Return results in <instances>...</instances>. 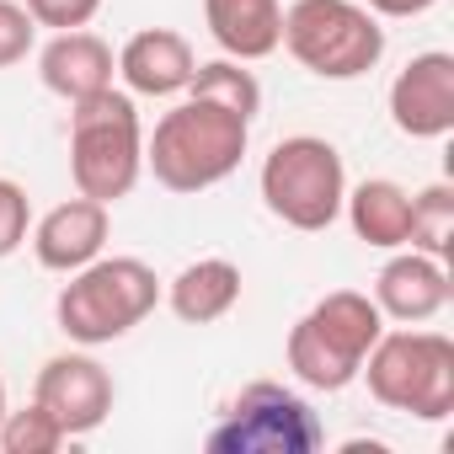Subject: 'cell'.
I'll list each match as a JSON object with an SVG mask.
<instances>
[{
  "instance_id": "obj_21",
  "label": "cell",
  "mask_w": 454,
  "mask_h": 454,
  "mask_svg": "<svg viewBox=\"0 0 454 454\" xmlns=\"http://www.w3.org/2000/svg\"><path fill=\"white\" fill-rule=\"evenodd\" d=\"M27 219H33V203L17 182L0 176V257H12L22 241H27Z\"/></svg>"
},
{
  "instance_id": "obj_14",
  "label": "cell",
  "mask_w": 454,
  "mask_h": 454,
  "mask_svg": "<svg viewBox=\"0 0 454 454\" xmlns=\"http://www.w3.org/2000/svg\"><path fill=\"white\" fill-rule=\"evenodd\" d=\"M38 75L54 97L65 102H86L97 91L113 86V49L86 33V27H70V33H54V43L38 54Z\"/></svg>"
},
{
  "instance_id": "obj_10",
  "label": "cell",
  "mask_w": 454,
  "mask_h": 454,
  "mask_svg": "<svg viewBox=\"0 0 454 454\" xmlns=\"http://www.w3.org/2000/svg\"><path fill=\"white\" fill-rule=\"evenodd\" d=\"M390 123L406 139H443L454 129V54H417L390 86Z\"/></svg>"
},
{
  "instance_id": "obj_18",
  "label": "cell",
  "mask_w": 454,
  "mask_h": 454,
  "mask_svg": "<svg viewBox=\"0 0 454 454\" xmlns=\"http://www.w3.org/2000/svg\"><path fill=\"white\" fill-rule=\"evenodd\" d=\"M406 247L427 252V257H443L454 247V187L449 182H433L411 198V236Z\"/></svg>"
},
{
  "instance_id": "obj_15",
  "label": "cell",
  "mask_w": 454,
  "mask_h": 454,
  "mask_svg": "<svg viewBox=\"0 0 454 454\" xmlns=\"http://www.w3.org/2000/svg\"><path fill=\"white\" fill-rule=\"evenodd\" d=\"M203 22L224 59H268L284 43V6L278 0H203Z\"/></svg>"
},
{
  "instance_id": "obj_12",
  "label": "cell",
  "mask_w": 454,
  "mask_h": 454,
  "mask_svg": "<svg viewBox=\"0 0 454 454\" xmlns=\"http://www.w3.org/2000/svg\"><path fill=\"white\" fill-rule=\"evenodd\" d=\"M192 70H198V54L171 27H145L118 54V75L129 81L134 97H176V91H187Z\"/></svg>"
},
{
  "instance_id": "obj_6",
  "label": "cell",
  "mask_w": 454,
  "mask_h": 454,
  "mask_svg": "<svg viewBox=\"0 0 454 454\" xmlns=\"http://www.w3.org/2000/svg\"><path fill=\"white\" fill-rule=\"evenodd\" d=\"M284 49L321 81H358L385 59V27L358 0H294L284 12Z\"/></svg>"
},
{
  "instance_id": "obj_11",
  "label": "cell",
  "mask_w": 454,
  "mask_h": 454,
  "mask_svg": "<svg viewBox=\"0 0 454 454\" xmlns=\"http://www.w3.org/2000/svg\"><path fill=\"white\" fill-rule=\"evenodd\" d=\"M107 231H113L107 203H97V198L81 192V198H70V203H59V208H49V214L38 219L33 252H38V262H43L49 273H75V268H86V262L102 257Z\"/></svg>"
},
{
  "instance_id": "obj_9",
  "label": "cell",
  "mask_w": 454,
  "mask_h": 454,
  "mask_svg": "<svg viewBox=\"0 0 454 454\" xmlns=\"http://www.w3.org/2000/svg\"><path fill=\"white\" fill-rule=\"evenodd\" d=\"M33 401L65 427V438L75 433H91L107 422L113 411V374L86 358V353H59L38 369V385H33Z\"/></svg>"
},
{
  "instance_id": "obj_2",
  "label": "cell",
  "mask_w": 454,
  "mask_h": 454,
  "mask_svg": "<svg viewBox=\"0 0 454 454\" xmlns=\"http://www.w3.org/2000/svg\"><path fill=\"white\" fill-rule=\"evenodd\" d=\"M70 176L86 198L118 203L134 192L145 171V134L139 107L129 91H97L86 102H70Z\"/></svg>"
},
{
  "instance_id": "obj_24",
  "label": "cell",
  "mask_w": 454,
  "mask_h": 454,
  "mask_svg": "<svg viewBox=\"0 0 454 454\" xmlns=\"http://www.w3.org/2000/svg\"><path fill=\"white\" fill-rule=\"evenodd\" d=\"M0 417H6V385H0Z\"/></svg>"
},
{
  "instance_id": "obj_17",
  "label": "cell",
  "mask_w": 454,
  "mask_h": 454,
  "mask_svg": "<svg viewBox=\"0 0 454 454\" xmlns=\"http://www.w3.org/2000/svg\"><path fill=\"white\" fill-rule=\"evenodd\" d=\"M342 208H348V219H353V236L369 241V247H380V252H395V247H406V236H411V192L395 187L390 176L358 182V187L342 198Z\"/></svg>"
},
{
  "instance_id": "obj_13",
  "label": "cell",
  "mask_w": 454,
  "mask_h": 454,
  "mask_svg": "<svg viewBox=\"0 0 454 454\" xmlns=\"http://www.w3.org/2000/svg\"><path fill=\"white\" fill-rule=\"evenodd\" d=\"M374 305H380V316H390V321H433L443 305H449V273H443V262L438 257H427V252H406V257H390L385 268H380V278H374Z\"/></svg>"
},
{
  "instance_id": "obj_8",
  "label": "cell",
  "mask_w": 454,
  "mask_h": 454,
  "mask_svg": "<svg viewBox=\"0 0 454 454\" xmlns=\"http://www.w3.org/2000/svg\"><path fill=\"white\" fill-rule=\"evenodd\" d=\"M321 443H326V427L310 411V401L273 380L247 385L231 401V411L219 417V427L208 433L214 454H316Z\"/></svg>"
},
{
  "instance_id": "obj_22",
  "label": "cell",
  "mask_w": 454,
  "mask_h": 454,
  "mask_svg": "<svg viewBox=\"0 0 454 454\" xmlns=\"http://www.w3.org/2000/svg\"><path fill=\"white\" fill-rule=\"evenodd\" d=\"M97 12H102V0H27V17H33L38 27H54V33L86 27Z\"/></svg>"
},
{
  "instance_id": "obj_20",
  "label": "cell",
  "mask_w": 454,
  "mask_h": 454,
  "mask_svg": "<svg viewBox=\"0 0 454 454\" xmlns=\"http://www.w3.org/2000/svg\"><path fill=\"white\" fill-rule=\"evenodd\" d=\"M33 38H38V22L27 17V6L17 0H0V70H12L33 54Z\"/></svg>"
},
{
  "instance_id": "obj_7",
  "label": "cell",
  "mask_w": 454,
  "mask_h": 454,
  "mask_svg": "<svg viewBox=\"0 0 454 454\" xmlns=\"http://www.w3.org/2000/svg\"><path fill=\"white\" fill-rule=\"evenodd\" d=\"M348 198V166L332 139L294 134L262 160V203L294 231H326Z\"/></svg>"
},
{
  "instance_id": "obj_4",
  "label": "cell",
  "mask_w": 454,
  "mask_h": 454,
  "mask_svg": "<svg viewBox=\"0 0 454 454\" xmlns=\"http://www.w3.org/2000/svg\"><path fill=\"white\" fill-rule=\"evenodd\" d=\"M380 332H385L380 305L358 289H337L321 305H310V316L294 321L289 369L310 390H348L364 369V353L380 342Z\"/></svg>"
},
{
  "instance_id": "obj_3",
  "label": "cell",
  "mask_w": 454,
  "mask_h": 454,
  "mask_svg": "<svg viewBox=\"0 0 454 454\" xmlns=\"http://www.w3.org/2000/svg\"><path fill=\"white\" fill-rule=\"evenodd\" d=\"M160 300V278L155 268H145L139 257H97L86 268H75V278L59 289V332L70 342H118L129 337Z\"/></svg>"
},
{
  "instance_id": "obj_5",
  "label": "cell",
  "mask_w": 454,
  "mask_h": 454,
  "mask_svg": "<svg viewBox=\"0 0 454 454\" xmlns=\"http://www.w3.org/2000/svg\"><path fill=\"white\" fill-rule=\"evenodd\" d=\"M358 374L390 411H411L422 422L454 411V342L438 332H380Z\"/></svg>"
},
{
  "instance_id": "obj_16",
  "label": "cell",
  "mask_w": 454,
  "mask_h": 454,
  "mask_svg": "<svg viewBox=\"0 0 454 454\" xmlns=\"http://www.w3.org/2000/svg\"><path fill=\"white\" fill-rule=\"evenodd\" d=\"M176 321L187 326H208L219 316H231L236 300H241V268L236 262H224V257H203V262H187L171 289H166Z\"/></svg>"
},
{
  "instance_id": "obj_19",
  "label": "cell",
  "mask_w": 454,
  "mask_h": 454,
  "mask_svg": "<svg viewBox=\"0 0 454 454\" xmlns=\"http://www.w3.org/2000/svg\"><path fill=\"white\" fill-rule=\"evenodd\" d=\"M65 443V427L33 401L27 411H6L0 417V449L6 454H54Z\"/></svg>"
},
{
  "instance_id": "obj_23",
  "label": "cell",
  "mask_w": 454,
  "mask_h": 454,
  "mask_svg": "<svg viewBox=\"0 0 454 454\" xmlns=\"http://www.w3.org/2000/svg\"><path fill=\"white\" fill-rule=\"evenodd\" d=\"M433 6L438 0H369V12H380V17H422Z\"/></svg>"
},
{
  "instance_id": "obj_1",
  "label": "cell",
  "mask_w": 454,
  "mask_h": 454,
  "mask_svg": "<svg viewBox=\"0 0 454 454\" xmlns=\"http://www.w3.org/2000/svg\"><path fill=\"white\" fill-rule=\"evenodd\" d=\"M247 145H252V118L247 113L187 91V102H176L155 123V134L145 145V166L171 192H203V187L224 182L241 166Z\"/></svg>"
}]
</instances>
